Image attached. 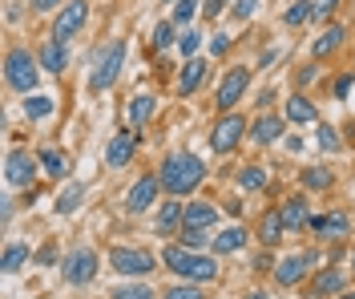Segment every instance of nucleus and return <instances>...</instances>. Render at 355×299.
I'll list each match as a JSON object with an SVG mask.
<instances>
[{
  "label": "nucleus",
  "instance_id": "nucleus-1",
  "mask_svg": "<svg viewBox=\"0 0 355 299\" xmlns=\"http://www.w3.org/2000/svg\"><path fill=\"white\" fill-rule=\"evenodd\" d=\"M202 178H206V166L190 150H178V154H170V158L162 162V186L170 194H190V190H198Z\"/></svg>",
  "mask_w": 355,
  "mask_h": 299
},
{
  "label": "nucleus",
  "instance_id": "nucleus-2",
  "mask_svg": "<svg viewBox=\"0 0 355 299\" xmlns=\"http://www.w3.org/2000/svg\"><path fill=\"white\" fill-rule=\"evenodd\" d=\"M166 267L178 271L182 279H190V283H210L218 275V263L210 255L190 251V247H166Z\"/></svg>",
  "mask_w": 355,
  "mask_h": 299
},
{
  "label": "nucleus",
  "instance_id": "nucleus-3",
  "mask_svg": "<svg viewBox=\"0 0 355 299\" xmlns=\"http://www.w3.org/2000/svg\"><path fill=\"white\" fill-rule=\"evenodd\" d=\"M4 81H8V89L28 97V89H37V81H41V57H33L28 49H8V57H4Z\"/></svg>",
  "mask_w": 355,
  "mask_h": 299
},
{
  "label": "nucleus",
  "instance_id": "nucleus-4",
  "mask_svg": "<svg viewBox=\"0 0 355 299\" xmlns=\"http://www.w3.org/2000/svg\"><path fill=\"white\" fill-rule=\"evenodd\" d=\"M121 69H125V41H113V45L101 53V61H97L93 77H89V89L93 93L113 89V81L121 77Z\"/></svg>",
  "mask_w": 355,
  "mask_h": 299
},
{
  "label": "nucleus",
  "instance_id": "nucleus-5",
  "mask_svg": "<svg viewBox=\"0 0 355 299\" xmlns=\"http://www.w3.org/2000/svg\"><path fill=\"white\" fill-rule=\"evenodd\" d=\"M61 275H65L73 287L93 283V275H97V251H93V247H77V251H69L65 263H61Z\"/></svg>",
  "mask_w": 355,
  "mask_h": 299
},
{
  "label": "nucleus",
  "instance_id": "nucleus-6",
  "mask_svg": "<svg viewBox=\"0 0 355 299\" xmlns=\"http://www.w3.org/2000/svg\"><path fill=\"white\" fill-rule=\"evenodd\" d=\"M110 263H113V271H121V275H146V271H154V267H157L154 255L137 251V247H113Z\"/></svg>",
  "mask_w": 355,
  "mask_h": 299
},
{
  "label": "nucleus",
  "instance_id": "nucleus-7",
  "mask_svg": "<svg viewBox=\"0 0 355 299\" xmlns=\"http://www.w3.org/2000/svg\"><path fill=\"white\" fill-rule=\"evenodd\" d=\"M85 17H89V0H69L65 8L57 12V21H53V41H61V45H65L69 37L85 24Z\"/></svg>",
  "mask_w": 355,
  "mask_h": 299
},
{
  "label": "nucleus",
  "instance_id": "nucleus-8",
  "mask_svg": "<svg viewBox=\"0 0 355 299\" xmlns=\"http://www.w3.org/2000/svg\"><path fill=\"white\" fill-rule=\"evenodd\" d=\"M157 190H166V186H162V174H146V178H137L133 190L125 194V210H130V214L150 210L157 203Z\"/></svg>",
  "mask_w": 355,
  "mask_h": 299
},
{
  "label": "nucleus",
  "instance_id": "nucleus-9",
  "mask_svg": "<svg viewBox=\"0 0 355 299\" xmlns=\"http://www.w3.org/2000/svg\"><path fill=\"white\" fill-rule=\"evenodd\" d=\"M243 134H246V121H243L239 114H226L218 126H214V134H210V146H214L218 154H230V150L243 142Z\"/></svg>",
  "mask_w": 355,
  "mask_h": 299
},
{
  "label": "nucleus",
  "instance_id": "nucleus-10",
  "mask_svg": "<svg viewBox=\"0 0 355 299\" xmlns=\"http://www.w3.org/2000/svg\"><path fill=\"white\" fill-rule=\"evenodd\" d=\"M37 166H41V158H33L28 150H12V154L4 158V178L12 186H28L33 174H37Z\"/></svg>",
  "mask_w": 355,
  "mask_h": 299
},
{
  "label": "nucleus",
  "instance_id": "nucleus-11",
  "mask_svg": "<svg viewBox=\"0 0 355 299\" xmlns=\"http://www.w3.org/2000/svg\"><path fill=\"white\" fill-rule=\"evenodd\" d=\"M246 85H250V69L234 65V69L222 77V85H218V105H222V110H234V105H239V97L246 93Z\"/></svg>",
  "mask_w": 355,
  "mask_h": 299
},
{
  "label": "nucleus",
  "instance_id": "nucleus-12",
  "mask_svg": "<svg viewBox=\"0 0 355 299\" xmlns=\"http://www.w3.org/2000/svg\"><path fill=\"white\" fill-rule=\"evenodd\" d=\"M307 227L319 239H343V234H352V219L347 214H311Z\"/></svg>",
  "mask_w": 355,
  "mask_h": 299
},
{
  "label": "nucleus",
  "instance_id": "nucleus-13",
  "mask_svg": "<svg viewBox=\"0 0 355 299\" xmlns=\"http://www.w3.org/2000/svg\"><path fill=\"white\" fill-rule=\"evenodd\" d=\"M311 263H315V255H291V259H283V263L275 267V283H283V287H295L299 279L307 275Z\"/></svg>",
  "mask_w": 355,
  "mask_h": 299
},
{
  "label": "nucleus",
  "instance_id": "nucleus-14",
  "mask_svg": "<svg viewBox=\"0 0 355 299\" xmlns=\"http://www.w3.org/2000/svg\"><path fill=\"white\" fill-rule=\"evenodd\" d=\"M133 146H137V134H133V130H121V134L110 142V150H105V162H110L113 170H121V166L133 158Z\"/></svg>",
  "mask_w": 355,
  "mask_h": 299
},
{
  "label": "nucleus",
  "instance_id": "nucleus-15",
  "mask_svg": "<svg viewBox=\"0 0 355 299\" xmlns=\"http://www.w3.org/2000/svg\"><path fill=\"white\" fill-rule=\"evenodd\" d=\"M339 291H343V271H335V267H327V271H319V275L311 279V291H307V299L339 296Z\"/></svg>",
  "mask_w": 355,
  "mask_h": 299
},
{
  "label": "nucleus",
  "instance_id": "nucleus-16",
  "mask_svg": "<svg viewBox=\"0 0 355 299\" xmlns=\"http://www.w3.org/2000/svg\"><path fill=\"white\" fill-rule=\"evenodd\" d=\"M283 234H287L283 210H266L263 223H259V239H263V247H279V243H283Z\"/></svg>",
  "mask_w": 355,
  "mask_h": 299
},
{
  "label": "nucleus",
  "instance_id": "nucleus-17",
  "mask_svg": "<svg viewBox=\"0 0 355 299\" xmlns=\"http://www.w3.org/2000/svg\"><path fill=\"white\" fill-rule=\"evenodd\" d=\"M283 223H287V230H303L311 223V214H307V198H303V194H295V198H287V203H283Z\"/></svg>",
  "mask_w": 355,
  "mask_h": 299
},
{
  "label": "nucleus",
  "instance_id": "nucleus-18",
  "mask_svg": "<svg viewBox=\"0 0 355 299\" xmlns=\"http://www.w3.org/2000/svg\"><path fill=\"white\" fill-rule=\"evenodd\" d=\"M214 219H218V210L210 207V203H190L182 227H186V230H206V227H214Z\"/></svg>",
  "mask_w": 355,
  "mask_h": 299
},
{
  "label": "nucleus",
  "instance_id": "nucleus-19",
  "mask_svg": "<svg viewBox=\"0 0 355 299\" xmlns=\"http://www.w3.org/2000/svg\"><path fill=\"white\" fill-rule=\"evenodd\" d=\"M182 223H186V207L182 203H162V210H157V234H174Z\"/></svg>",
  "mask_w": 355,
  "mask_h": 299
},
{
  "label": "nucleus",
  "instance_id": "nucleus-20",
  "mask_svg": "<svg viewBox=\"0 0 355 299\" xmlns=\"http://www.w3.org/2000/svg\"><path fill=\"white\" fill-rule=\"evenodd\" d=\"M250 134H254V142H259V146H270V142H279V138H283V117H270V114L259 117Z\"/></svg>",
  "mask_w": 355,
  "mask_h": 299
},
{
  "label": "nucleus",
  "instance_id": "nucleus-21",
  "mask_svg": "<svg viewBox=\"0 0 355 299\" xmlns=\"http://www.w3.org/2000/svg\"><path fill=\"white\" fill-rule=\"evenodd\" d=\"M202 81H206V61L190 57V61H186V69H182V77H178V89H182V93H194Z\"/></svg>",
  "mask_w": 355,
  "mask_h": 299
},
{
  "label": "nucleus",
  "instance_id": "nucleus-22",
  "mask_svg": "<svg viewBox=\"0 0 355 299\" xmlns=\"http://www.w3.org/2000/svg\"><path fill=\"white\" fill-rule=\"evenodd\" d=\"M65 65H69L65 45H61V41H49V45L41 49V69H44V73H61Z\"/></svg>",
  "mask_w": 355,
  "mask_h": 299
},
{
  "label": "nucleus",
  "instance_id": "nucleus-23",
  "mask_svg": "<svg viewBox=\"0 0 355 299\" xmlns=\"http://www.w3.org/2000/svg\"><path fill=\"white\" fill-rule=\"evenodd\" d=\"M343 37H347V28H343V24H331L327 33H319V41H315V57H331L335 49L343 45Z\"/></svg>",
  "mask_w": 355,
  "mask_h": 299
},
{
  "label": "nucleus",
  "instance_id": "nucleus-24",
  "mask_svg": "<svg viewBox=\"0 0 355 299\" xmlns=\"http://www.w3.org/2000/svg\"><path fill=\"white\" fill-rule=\"evenodd\" d=\"M315 117H319V110L311 105V101L303 97V93H299V97H291V101H287V121H295V126H303V121H315Z\"/></svg>",
  "mask_w": 355,
  "mask_h": 299
},
{
  "label": "nucleus",
  "instance_id": "nucleus-25",
  "mask_svg": "<svg viewBox=\"0 0 355 299\" xmlns=\"http://www.w3.org/2000/svg\"><path fill=\"white\" fill-rule=\"evenodd\" d=\"M28 259H33V255H28V247L12 243V247H4V259H0V267H4V275H17V271H21Z\"/></svg>",
  "mask_w": 355,
  "mask_h": 299
},
{
  "label": "nucleus",
  "instance_id": "nucleus-26",
  "mask_svg": "<svg viewBox=\"0 0 355 299\" xmlns=\"http://www.w3.org/2000/svg\"><path fill=\"white\" fill-rule=\"evenodd\" d=\"M37 158H41V166H44V174H49V178H65V174H69V158H65V154H57V150H41Z\"/></svg>",
  "mask_w": 355,
  "mask_h": 299
},
{
  "label": "nucleus",
  "instance_id": "nucleus-27",
  "mask_svg": "<svg viewBox=\"0 0 355 299\" xmlns=\"http://www.w3.org/2000/svg\"><path fill=\"white\" fill-rule=\"evenodd\" d=\"M81 198H85V186L69 182L65 190H61V198H57V214H73V210L81 207Z\"/></svg>",
  "mask_w": 355,
  "mask_h": 299
},
{
  "label": "nucleus",
  "instance_id": "nucleus-28",
  "mask_svg": "<svg viewBox=\"0 0 355 299\" xmlns=\"http://www.w3.org/2000/svg\"><path fill=\"white\" fill-rule=\"evenodd\" d=\"M239 247H246V230L243 227H230V230H222L218 239H214V251L218 255H230V251H239Z\"/></svg>",
  "mask_w": 355,
  "mask_h": 299
},
{
  "label": "nucleus",
  "instance_id": "nucleus-29",
  "mask_svg": "<svg viewBox=\"0 0 355 299\" xmlns=\"http://www.w3.org/2000/svg\"><path fill=\"white\" fill-rule=\"evenodd\" d=\"M154 97H150V93H141V97H133L130 101V121L133 126H141V121H150V117H154Z\"/></svg>",
  "mask_w": 355,
  "mask_h": 299
},
{
  "label": "nucleus",
  "instance_id": "nucleus-30",
  "mask_svg": "<svg viewBox=\"0 0 355 299\" xmlns=\"http://www.w3.org/2000/svg\"><path fill=\"white\" fill-rule=\"evenodd\" d=\"M110 299H157L146 283H121V287H113Z\"/></svg>",
  "mask_w": 355,
  "mask_h": 299
},
{
  "label": "nucleus",
  "instance_id": "nucleus-31",
  "mask_svg": "<svg viewBox=\"0 0 355 299\" xmlns=\"http://www.w3.org/2000/svg\"><path fill=\"white\" fill-rule=\"evenodd\" d=\"M311 17H315V4H311V0H295V4L287 8V17H283V21H287L291 28H295V24L311 21Z\"/></svg>",
  "mask_w": 355,
  "mask_h": 299
},
{
  "label": "nucleus",
  "instance_id": "nucleus-32",
  "mask_svg": "<svg viewBox=\"0 0 355 299\" xmlns=\"http://www.w3.org/2000/svg\"><path fill=\"white\" fill-rule=\"evenodd\" d=\"M239 182H243L246 190H263V186H266V166H243Z\"/></svg>",
  "mask_w": 355,
  "mask_h": 299
},
{
  "label": "nucleus",
  "instance_id": "nucleus-33",
  "mask_svg": "<svg viewBox=\"0 0 355 299\" xmlns=\"http://www.w3.org/2000/svg\"><path fill=\"white\" fill-rule=\"evenodd\" d=\"M303 186H307V190H327V186H331V170H323V166L303 170Z\"/></svg>",
  "mask_w": 355,
  "mask_h": 299
},
{
  "label": "nucleus",
  "instance_id": "nucleus-34",
  "mask_svg": "<svg viewBox=\"0 0 355 299\" xmlns=\"http://www.w3.org/2000/svg\"><path fill=\"white\" fill-rule=\"evenodd\" d=\"M194 12H202V0H178L174 4V21L178 24H190L194 21Z\"/></svg>",
  "mask_w": 355,
  "mask_h": 299
},
{
  "label": "nucleus",
  "instance_id": "nucleus-35",
  "mask_svg": "<svg viewBox=\"0 0 355 299\" xmlns=\"http://www.w3.org/2000/svg\"><path fill=\"white\" fill-rule=\"evenodd\" d=\"M24 114L28 117H49L53 114V101H49V97H24Z\"/></svg>",
  "mask_w": 355,
  "mask_h": 299
},
{
  "label": "nucleus",
  "instance_id": "nucleus-36",
  "mask_svg": "<svg viewBox=\"0 0 355 299\" xmlns=\"http://www.w3.org/2000/svg\"><path fill=\"white\" fill-rule=\"evenodd\" d=\"M198 45H202V37L194 33V28H186V33L178 37V49H182V57H186V61H190V57L198 53Z\"/></svg>",
  "mask_w": 355,
  "mask_h": 299
},
{
  "label": "nucleus",
  "instance_id": "nucleus-37",
  "mask_svg": "<svg viewBox=\"0 0 355 299\" xmlns=\"http://www.w3.org/2000/svg\"><path fill=\"white\" fill-rule=\"evenodd\" d=\"M170 45H178V41H174V24H166V21H162V24L154 28V49L162 53V49H170Z\"/></svg>",
  "mask_w": 355,
  "mask_h": 299
},
{
  "label": "nucleus",
  "instance_id": "nucleus-38",
  "mask_svg": "<svg viewBox=\"0 0 355 299\" xmlns=\"http://www.w3.org/2000/svg\"><path fill=\"white\" fill-rule=\"evenodd\" d=\"M182 247H190V251L206 247V230H186V227H182Z\"/></svg>",
  "mask_w": 355,
  "mask_h": 299
},
{
  "label": "nucleus",
  "instance_id": "nucleus-39",
  "mask_svg": "<svg viewBox=\"0 0 355 299\" xmlns=\"http://www.w3.org/2000/svg\"><path fill=\"white\" fill-rule=\"evenodd\" d=\"M239 21H250L254 12H259V0H234V8H230Z\"/></svg>",
  "mask_w": 355,
  "mask_h": 299
},
{
  "label": "nucleus",
  "instance_id": "nucleus-40",
  "mask_svg": "<svg viewBox=\"0 0 355 299\" xmlns=\"http://www.w3.org/2000/svg\"><path fill=\"white\" fill-rule=\"evenodd\" d=\"M319 146L323 150H339V134H335L331 126H323V121H319Z\"/></svg>",
  "mask_w": 355,
  "mask_h": 299
},
{
  "label": "nucleus",
  "instance_id": "nucleus-41",
  "mask_svg": "<svg viewBox=\"0 0 355 299\" xmlns=\"http://www.w3.org/2000/svg\"><path fill=\"white\" fill-rule=\"evenodd\" d=\"M166 299H202V291L194 287V283H186V287H170Z\"/></svg>",
  "mask_w": 355,
  "mask_h": 299
},
{
  "label": "nucleus",
  "instance_id": "nucleus-42",
  "mask_svg": "<svg viewBox=\"0 0 355 299\" xmlns=\"http://www.w3.org/2000/svg\"><path fill=\"white\" fill-rule=\"evenodd\" d=\"M226 4H230V0H202V17H210V21H214V17H222V8H226Z\"/></svg>",
  "mask_w": 355,
  "mask_h": 299
},
{
  "label": "nucleus",
  "instance_id": "nucleus-43",
  "mask_svg": "<svg viewBox=\"0 0 355 299\" xmlns=\"http://www.w3.org/2000/svg\"><path fill=\"white\" fill-rule=\"evenodd\" d=\"M226 49H230V37H226V33H214V37H210V53H214V57H222Z\"/></svg>",
  "mask_w": 355,
  "mask_h": 299
},
{
  "label": "nucleus",
  "instance_id": "nucleus-44",
  "mask_svg": "<svg viewBox=\"0 0 355 299\" xmlns=\"http://www.w3.org/2000/svg\"><path fill=\"white\" fill-rule=\"evenodd\" d=\"M311 4H315V17H331L339 8V0H311Z\"/></svg>",
  "mask_w": 355,
  "mask_h": 299
},
{
  "label": "nucleus",
  "instance_id": "nucleus-45",
  "mask_svg": "<svg viewBox=\"0 0 355 299\" xmlns=\"http://www.w3.org/2000/svg\"><path fill=\"white\" fill-rule=\"evenodd\" d=\"M28 8L33 12H53V8H65L61 0H28Z\"/></svg>",
  "mask_w": 355,
  "mask_h": 299
},
{
  "label": "nucleus",
  "instance_id": "nucleus-46",
  "mask_svg": "<svg viewBox=\"0 0 355 299\" xmlns=\"http://www.w3.org/2000/svg\"><path fill=\"white\" fill-rule=\"evenodd\" d=\"M347 93H352V73H343V77L335 81V97H339V101H343Z\"/></svg>",
  "mask_w": 355,
  "mask_h": 299
},
{
  "label": "nucleus",
  "instance_id": "nucleus-47",
  "mask_svg": "<svg viewBox=\"0 0 355 299\" xmlns=\"http://www.w3.org/2000/svg\"><path fill=\"white\" fill-rule=\"evenodd\" d=\"M315 73H319L315 65H307V69H299V85H311V81H315Z\"/></svg>",
  "mask_w": 355,
  "mask_h": 299
},
{
  "label": "nucleus",
  "instance_id": "nucleus-48",
  "mask_svg": "<svg viewBox=\"0 0 355 299\" xmlns=\"http://www.w3.org/2000/svg\"><path fill=\"white\" fill-rule=\"evenodd\" d=\"M37 259H41L44 267H49V263H53V259H57V251H53V247H44V251H41V255H37Z\"/></svg>",
  "mask_w": 355,
  "mask_h": 299
},
{
  "label": "nucleus",
  "instance_id": "nucleus-49",
  "mask_svg": "<svg viewBox=\"0 0 355 299\" xmlns=\"http://www.w3.org/2000/svg\"><path fill=\"white\" fill-rule=\"evenodd\" d=\"M243 299H270L266 291H250V296H243Z\"/></svg>",
  "mask_w": 355,
  "mask_h": 299
},
{
  "label": "nucleus",
  "instance_id": "nucleus-50",
  "mask_svg": "<svg viewBox=\"0 0 355 299\" xmlns=\"http://www.w3.org/2000/svg\"><path fill=\"white\" fill-rule=\"evenodd\" d=\"M339 299H355V291H343V296H339Z\"/></svg>",
  "mask_w": 355,
  "mask_h": 299
},
{
  "label": "nucleus",
  "instance_id": "nucleus-51",
  "mask_svg": "<svg viewBox=\"0 0 355 299\" xmlns=\"http://www.w3.org/2000/svg\"><path fill=\"white\" fill-rule=\"evenodd\" d=\"M352 267H355V251H352Z\"/></svg>",
  "mask_w": 355,
  "mask_h": 299
},
{
  "label": "nucleus",
  "instance_id": "nucleus-52",
  "mask_svg": "<svg viewBox=\"0 0 355 299\" xmlns=\"http://www.w3.org/2000/svg\"><path fill=\"white\" fill-rule=\"evenodd\" d=\"M174 4H178V0H174Z\"/></svg>",
  "mask_w": 355,
  "mask_h": 299
}]
</instances>
